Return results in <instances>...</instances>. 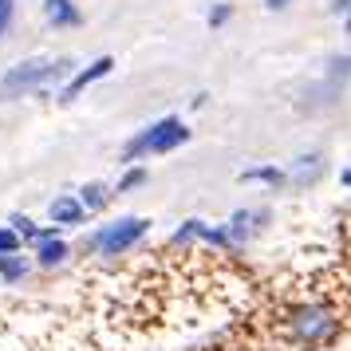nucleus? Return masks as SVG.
Here are the masks:
<instances>
[{
    "mask_svg": "<svg viewBox=\"0 0 351 351\" xmlns=\"http://www.w3.org/2000/svg\"><path fill=\"white\" fill-rule=\"evenodd\" d=\"M276 332H280L285 343L300 351H328L343 335V312L324 296L292 300L276 312Z\"/></svg>",
    "mask_w": 351,
    "mask_h": 351,
    "instance_id": "nucleus-1",
    "label": "nucleus"
},
{
    "mask_svg": "<svg viewBox=\"0 0 351 351\" xmlns=\"http://www.w3.org/2000/svg\"><path fill=\"white\" fill-rule=\"evenodd\" d=\"M71 71H75L71 56H28L0 75V103L24 95H51L71 80Z\"/></svg>",
    "mask_w": 351,
    "mask_h": 351,
    "instance_id": "nucleus-2",
    "label": "nucleus"
},
{
    "mask_svg": "<svg viewBox=\"0 0 351 351\" xmlns=\"http://www.w3.org/2000/svg\"><path fill=\"white\" fill-rule=\"evenodd\" d=\"M193 138L190 123L182 114H162L154 123H146L143 130H134L123 150H119V166H134V162H150L158 154H174L178 146H186Z\"/></svg>",
    "mask_w": 351,
    "mask_h": 351,
    "instance_id": "nucleus-3",
    "label": "nucleus"
},
{
    "mask_svg": "<svg viewBox=\"0 0 351 351\" xmlns=\"http://www.w3.org/2000/svg\"><path fill=\"white\" fill-rule=\"evenodd\" d=\"M150 237V217L127 213V217H114V221L99 225L83 237V253L87 256H123L130 249H138Z\"/></svg>",
    "mask_w": 351,
    "mask_h": 351,
    "instance_id": "nucleus-4",
    "label": "nucleus"
},
{
    "mask_svg": "<svg viewBox=\"0 0 351 351\" xmlns=\"http://www.w3.org/2000/svg\"><path fill=\"white\" fill-rule=\"evenodd\" d=\"M348 83H351V51H339V56L328 60V67H324V75H319L316 83H308V87L296 91V111L300 114L332 111L335 103L343 99Z\"/></svg>",
    "mask_w": 351,
    "mask_h": 351,
    "instance_id": "nucleus-5",
    "label": "nucleus"
},
{
    "mask_svg": "<svg viewBox=\"0 0 351 351\" xmlns=\"http://www.w3.org/2000/svg\"><path fill=\"white\" fill-rule=\"evenodd\" d=\"M170 245H174V249H190V245H209V249L233 253V245H229V233H225V225L202 221V217H186V221H182V225L174 229Z\"/></svg>",
    "mask_w": 351,
    "mask_h": 351,
    "instance_id": "nucleus-6",
    "label": "nucleus"
},
{
    "mask_svg": "<svg viewBox=\"0 0 351 351\" xmlns=\"http://www.w3.org/2000/svg\"><path fill=\"white\" fill-rule=\"evenodd\" d=\"M111 71H114V56H95L87 67H75V71H71V80H67L60 91H56V103H64V107H67V103H75V99L87 91V87L103 83Z\"/></svg>",
    "mask_w": 351,
    "mask_h": 351,
    "instance_id": "nucleus-7",
    "label": "nucleus"
},
{
    "mask_svg": "<svg viewBox=\"0 0 351 351\" xmlns=\"http://www.w3.org/2000/svg\"><path fill=\"white\" fill-rule=\"evenodd\" d=\"M272 221V209L265 206H249V209H233L229 213V221H225V233H229V245L233 249H245L249 241L265 229V225Z\"/></svg>",
    "mask_w": 351,
    "mask_h": 351,
    "instance_id": "nucleus-8",
    "label": "nucleus"
},
{
    "mask_svg": "<svg viewBox=\"0 0 351 351\" xmlns=\"http://www.w3.org/2000/svg\"><path fill=\"white\" fill-rule=\"evenodd\" d=\"M324 170H328L324 150H300V154L285 166L288 190H308V186H316L319 178H324Z\"/></svg>",
    "mask_w": 351,
    "mask_h": 351,
    "instance_id": "nucleus-9",
    "label": "nucleus"
},
{
    "mask_svg": "<svg viewBox=\"0 0 351 351\" xmlns=\"http://www.w3.org/2000/svg\"><path fill=\"white\" fill-rule=\"evenodd\" d=\"M44 20H48V28H56V32H71V28L83 24V12H80L75 0H44Z\"/></svg>",
    "mask_w": 351,
    "mask_h": 351,
    "instance_id": "nucleus-10",
    "label": "nucleus"
},
{
    "mask_svg": "<svg viewBox=\"0 0 351 351\" xmlns=\"http://www.w3.org/2000/svg\"><path fill=\"white\" fill-rule=\"evenodd\" d=\"M237 182H241V186H269L272 193H276V190H288L285 166H276V162H261V166H249V170H241Z\"/></svg>",
    "mask_w": 351,
    "mask_h": 351,
    "instance_id": "nucleus-11",
    "label": "nucleus"
},
{
    "mask_svg": "<svg viewBox=\"0 0 351 351\" xmlns=\"http://www.w3.org/2000/svg\"><path fill=\"white\" fill-rule=\"evenodd\" d=\"M48 217H51V225H60V229H75V225L87 221V213H83V206L75 202V193H60V197H51Z\"/></svg>",
    "mask_w": 351,
    "mask_h": 351,
    "instance_id": "nucleus-12",
    "label": "nucleus"
},
{
    "mask_svg": "<svg viewBox=\"0 0 351 351\" xmlns=\"http://www.w3.org/2000/svg\"><path fill=\"white\" fill-rule=\"evenodd\" d=\"M75 202L83 206V213L91 217V213H103V209L114 202V190L107 182H83L80 190H75Z\"/></svg>",
    "mask_w": 351,
    "mask_h": 351,
    "instance_id": "nucleus-13",
    "label": "nucleus"
},
{
    "mask_svg": "<svg viewBox=\"0 0 351 351\" xmlns=\"http://www.w3.org/2000/svg\"><path fill=\"white\" fill-rule=\"evenodd\" d=\"M143 186H150V166H146V162H134V166H123V174H119V182H114L111 190L114 193H134V190H143Z\"/></svg>",
    "mask_w": 351,
    "mask_h": 351,
    "instance_id": "nucleus-14",
    "label": "nucleus"
},
{
    "mask_svg": "<svg viewBox=\"0 0 351 351\" xmlns=\"http://www.w3.org/2000/svg\"><path fill=\"white\" fill-rule=\"evenodd\" d=\"M28 272H32V261H28V256H20V253L0 256V285H20Z\"/></svg>",
    "mask_w": 351,
    "mask_h": 351,
    "instance_id": "nucleus-15",
    "label": "nucleus"
},
{
    "mask_svg": "<svg viewBox=\"0 0 351 351\" xmlns=\"http://www.w3.org/2000/svg\"><path fill=\"white\" fill-rule=\"evenodd\" d=\"M8 229L20 237V245H36V237H40V225H36L28 213H12V217H8Z\"/></svg>",
    "mask_w": 351,
    "mask_h": 351,
    "instance_id": "nucleus-16",
    "label": "nucleus"
},
{
    "mask_svg": "<svg viewBox=\"0 0 351 351\" xmlns=\"http://www.w3.org/2000/svg\"><path fill=\"white\" fill-rule=\"evenodd\" d=\"M229 20H233V4H229V0H217V4L206 12V24L213 28V32H217V28H225Z\"/></svg>",
    "mask_w": 351,
    "mask_h": 351,
    "instance_id": "nucleus-17",
    "label": "nucleus"
},
{
    "mask_svg": "<svg viewBox=\"0 0 351 351\" xmlns=\"http://www.w3.org/2000/svg\"><path fill=\"white\" fill-rule=\"evenodd\" d=\"M12 20H16V0H0V40L8 36Z\"/></svg>",
    "mask_w": 351,
    "mask_h": 351,
    "instance_id": "nucleus-18",
    "label": "nucleus"
},
{
    "mask_svg": "<svg viewBox=\"0 0 351 351\" xmlns=\"http://www.w3.org/2000/svg\"><path fill=\"white\" fill-rule=\"evenodd\" d=\"M20 249H24V245H20V237L8 229V225H0V256H4V253H20Z\"/></svg>",
    "mask_w": 351,
    "mask_h": 351,
    "instance_id": "nucleus-19",
    "label": "nucleus"
},
{
    "mask_svg": "<svg viewBox=\"0 0 351 351\" xmlns=\"http://www.w3.org/2000/svg\"><path fill=\"white\" fill-rule=\"evenodd\" d=\"M209 103V91H193V99H190V111H202Z\"/></svg>",
    "mask_w": 351,
    "mask_h": 351,
    "instance_id": "nucleus-20",
    "label": "nucleus"
},
{
    "mask_svg": "<svg viewBox=\"0 0 351 351\" xmlns=\"http://www.w3.org/2000/svg\"><path fill=\"white\" fill-rule=\"evenodd\" d=\"M292 4H296V0H265L269 12H285V8H292Z\"/></svg>",
    "mask_w": 351,
    "mask_h": 351,
    "instance_id": "nucleus-21",
    "label": "nucleus"
},
{
    "mask_svg": "<svg viewBox=\"0 0 351 351\" xmlns=\"http://www.w3.org/2000/svg\"><path fill=\"white\" fill-rule=\"evenodd\" d=\"M328 8H332V16H343V12H348V8H351V0H332Z\"/></svg>",
    "mask_w": 351,
    "mask_h": 351,
    "instance_id": "nucleus-22",
    "label": "nucleus"
},
{
    "mask_svg": "<svg viewBox=\"0 0 351 351\" xmlns=\"http://www.w3.org/2000/svg\"><path fill=\"white\" fill-rule=\"evenodd\" d=\"M202 351H241V348H233V343H209V348H202Z\"/></svg>",
    "mask_w": 351,
    "mask_h": 351,
    "instance_id": "nucleus-23",
    "label": "nucleus"
},
{
    "mask_svg": "<svg viewBox=\"0 0 351 351\" xmlns=\"http://www.w3.org/2000/svg\"><path fill=\"white\" fill-rule=\"evenodd\" d=\"M339 186H343V190H351V166H348V170H339Z\"/></svg>",
    "mask_w": 351,
    "mask_h": 351,
    "instance_id": "nucleus-24",
    "label": "nucleus"
},
{
    "mask_svg": "<svg viewBox=\"0 0 351 351\" xmlns=\"http://www.w3.org/2000/svg\"><path fill=\"white\" fill-rule=\"evenodd\" d=\"M343 36H351V8L343 12Z\"/></svg>",
    "mask_w": 351,
    "mask_h": 351,
    "instance_id": "nucleus-25",
    "label": "nucleus"
}]
</instances>
